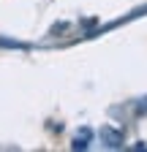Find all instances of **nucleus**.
Wrapping results in <instances>:
<instances>
[{"mask_svg": "<svg viewBox=\"0 0 147 152\" xmlns=\"http://www.w3.org/2000/svg\"><path fill=\"white\" fill-rule=\"evenodd\" d=\"M101 139L106 141V147H120L123 144V133H117L112 128H101Z\"/></svg>", "mask_w": 147, "mask_h": 152, "instance_id": "f257e3e1", "label": "nucleus"}, {"mask_svg": "<svg viewBox=\"0 0 147 152\" xmlns=\"http://www.w3.org/2000/svg\"><path fill=\"white\" fill-rule=\"evenodd\" d=\"M90 136H93V133H90L87 128H82V133H76V139H74V149H85L87 141H90Z\"/></svg>", "mask_w": 147, "mask_h": 152, "instance_id": "f03ea898", "label": "nucleus"}]
</instances>
